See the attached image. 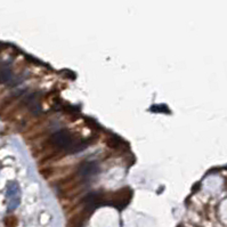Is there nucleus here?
Returning <instances> with one entry per match:
<instances>
[{"mask_svg": "<svg viewBox=\"0 0 227 227\" xmlns=\"http://www.w3.org/2000/svg\"><path fill=\"white\" fill-rule=\"evenodd\" d=\"M151 111L152 112H161V113H170V110L168 108L167 105H163V104H160V105H153L151 106Z\"/></svg>", "mask_w": 227, "mask_h": 227, "instance_id": "nucleus-7", "label": "nucleus"}, {"mask_svg": "<svg viewBox=\"0 0 227 227\" xmlns=\"http://www.w3.org/2000/svg\"><path fill=\"white\" fill-rule=\"evenodd\" d=\"M13 81H14V76H13V73L9 68H2V70H0V84H14Z\"/></svg>", "mask_w": 227, "mask_h": 227, "instance_id": "nucleus-5", "label": "nucleus"}, {"mask_svg": "<svg viewBox=\"0 0 227 227\" xmlns=\"http://www.w3.org/2000/svg\"><path fill=\"white\" fill-rule=\"evenodd\" d=\"M20 205V199L18 198H15V199L10 200V202L8 204V210H14L16 208Z\"/></svg>", "mask_w": 227, "mask_h": 227, "instance_id": "nucleus-9", "label": "nucleus"}, {"mask_svg": "<svg viewBox=\"0 0 227 227\" xmlns=\"http://www.w3.org/2000/svg\"><path fill=\"white\" fill-rule=\"evenodd\" d=\"M18 192H20V186H18V184L15 183V182H12V183L8 184L7 186V192H6V195L8 198H14L18 194Z\"/></svg>", "mask_w": 227, "mask_h": 227, "instance_id": "nucleus-6", "label": "nucleus"}, {"mask_svg": "<svg viewBox=\"0 0 227 227\" xmlns=\"http://www.w3.org/2000/svg\"><path fill=\"white\" fill-rule=\"evenodd\" d=\"M84 203L87 205L89 210H95L97 207H100L102 203V195L97 192L94 193H89L86 198H84Z\"/></svg>", "mask_w": 227, "mask_h": 227, "instance_id": "nucleus-2", "label": "nucleus"}, {"mask_svg": "<svg viewBox=\"0 0 227 227\" xmlns=\"http://www.w3.org/2000/svg\"><path fill=\"white\" fill-rule=\"evenodd\" d=\"M100 170V168L96 162H84L80 166L79 174L82 177H90L92 175H96Z\"/></svg>", "mask_w": 227, "mask_h": 227, "instance_id": "nucleus-3", "label": "nucleus"}, {"mask_svg": "<svg viewBox=\"0 0 227 227\" xmlns=\"http://www.w3.org/2000/svg\"><path fill=\"white\" fill-rule=\"evenodd\" d=\"M121 143H122V140H121L120 137H118V136H112L111 138H110V140H108V146H111V147H118V146H120Z\"/></svg>", "mask_w": 227, "mask_h": 227, "instance_id": "nucleus-8", "label": "nucleus"}, {"mask_svg": "<svg viewBox=\"0 0 227 227\" xmlns=\"http://www.w3.org/2000/svg\"><path fill=\"white\" fill-rule=\"evenodd\" d=\"M52 142L56 147L68 150V151H71V148L74 145L71 134L68 130H60V131L55 132L52 136Z\"/></svg>", "mask_w": 227, "mask_h": 227, "instance_id": "nucleus-1", "label": "nucleus"}, {"mask_svg": "<svg viewBox=\"0 0 227 227\" xmlns=\"http://www.w3.org/2000/svg\"><path fill=\"white\" fill-rule=\"evenodd\" d=\"M25 103H26V105H28L29 108H30L32 112L38 113V112L41 111V106H40L39 100H38V95H37L36 92L30 94V95L25 98Z\"/></svg>", "mask_w": 227, "mask_h": 227, "instance_id": "nucleus-4", "label": "nucleus"}]
</instances>
